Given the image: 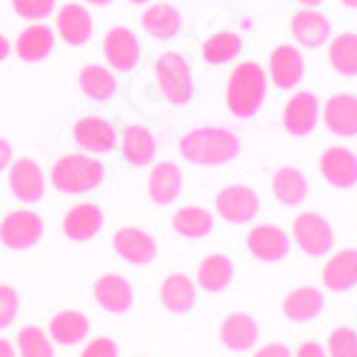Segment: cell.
Segmentation results:
<instances>
[{
  "mask_svg": "<svg viewBox=\"0 0 357 357\" xmlns=\"http://www.w3.org/2000/svg\"><path fill=\"white\" fill-rule=\"evenodd\" d=\"M272 192L283 206H301L309 197V177L297 166H280L272 177Z\"/></svg>",
  "mask_w": 357,
  "mask_h": 357,
  "instance_id": "32",
  "label": "cell"
},
{
  "mask_svg": "<svg viewBox=\"0 0 357 357\" xmlns=\"http://www.w3.org/2000/svg\"><path fill=\"white\" fill-rule=\"evenodd\" d=\"M340 3H343L346 9H357V0H340Z\"/></svg>",
  "mask_w": 357,
  "mask_h": 357,
  "instance_id": "48",
  "label": "cell"
},
{
  "mask_svg": "<svg viewBox=\"0 0 357 357\" xmlns=\"http://www.w3.org/2000/svg\"><path fill=\"white\" fill-rule=\"evenodd\" d=\"M297 3H301L303 9H317V6L323 3V0H297Z\"/></svg>",
  "mask_w": 357,
  "mask_h": 357,
  "instance_id": "46",
  "label": "cell"
},
{
  "mask_svg": "<svg viewBox=\"0 0 357 357\" xmlns=\"http://www.w3.org/2000/svg\"><path fill=\"white\" fill-rule=\"evenodd\" d=\"M291 35L306 49H320L332 38V20L317 9H301L291 17Z\"/></svg>",
  "mask_w": 357,
  "mask_h": 357,
  "instance_id": "24",
  "label": "cell"
},
{
  "mask_svg": "<svg viewBox=\"0 0 357 357\" xmlns=\"http://www.w3.org/2000/svg\"><path fill=\"white\" fill-rule=\"evenodd\" d=\"M329 357H357V332L349 329V326H337V329L329 335V349H326Z\"/></svg>",
  "mask_w": 357,
  "mask_h": 357,
  "instance_id": "38",
  "label": "cell"
},
{
  "mask_svg": "<svg viewBox=\"0 0 357 357\" xmlns=\"http://www.w3.org/2000/svg\"><path fill=\"white\" fill-rule=\"evenodd\" d=\"M80 357H121V346L112 337H92L80 349Z\"/></svg>",
  "mask_w": 357,
  "mask_h": 357,
  "instance_id": "40",
  "label": "cell"
},
{
  "mask_svg": "<svg viewBox=\"0 0 357 357\" xmlns=\"http://www.w3.org/2000/svg\"><path fill=\"white\" fill-rule=\"evenodd\" d=\"M95 32V20L89 15V9L83 3H66L57 9V20H54V35L69 46H86L92 40Z\"/></svg>",
  "mask_w": 357,
  "mask_h": 357,
  "instance_id": "13",
  "label": "cell"
},
{
  "mask_svg": "<svg viewBox=\"0 0 357 357\" xmlns=\"http://www.w3.org/2000/svg\"><path fill=\"white\" fill-rule=\"evenodd\" d=\"M0 357H17L15 343H12L9 337H3V335H0Z\"/></svg>",
  "mask_w": 357,
  "mask_h": 357,
  "instance_id": "44",
  "label": "cell"
},
{
  "mask_svg": "<svg viewBox=\"0 0 357 357\" xmlns=\"http://www.w3.org/2000/svg\"><path fill=\"white\" fill-rule=\"evenodd\" d=\"M320 280L329 291H349L357 286V249H343L323 263Z\"/></svg>",
  "mask_w": 357,
  "mask_h": 357,
  "instance_id": "28",
  "label": "cell"
},
{
  "mask_svg": "<svg viewBox=\"0 0 357 357\" xmlns=\"http://www.w3.org/2000/svg\"><path fill=\"white\" fill-rule=\"evenodd\" d=\"M54 29L46 23H29L26 29H20V35L12 46V52L20 57L23 63H40L54 52Z\"/></svg>",
  "mask_w": 357,
  "mask_h": 357,
  "instance_id": "20",
  "label": "cell"
},
{
  "mask_svg": "<svg viewBox=\"0 0 357 357\" xmlns=\"http://www.w3.org/2000/svg\"><path fill=\"white\" fill-rule=\"evenodd\" d=\"M260 337V326L249 312H229L220 320V343L231 351H249Z\"/></svg>",
  "mask_w": 357,
  "mask_h": 357,
  "instance_id": "23",
  "label": "cell"
},
{
  "mask_svg": "<svg viewBox=\"0 0 357 357\" xmlns=\"http://www.w3.org/2000/svg\"><path fill=\"white\" fill-rule=\"evenodd\" d=\"M172 226L181 237H189V241H200V237H209L215 229V215L203 206H181L172 215Z\"/></svg>",
  "mask_w": 357,
  "mask_h": 357,
  "instance_id": "33",
  "label": "cell"
},
{
  "mask_svg": "<svg viewBox=\"0 0 357 357\" xmlns=\"http://www.w3.org/2000/svg\"><path fill=\"white\" fill-rule=\"evenodd\" d=\"M252 357H291V349L286 343H266Z\"/></svg>",
  "mask_w": 357,
  "mask_h": 357,
  "instance_id": "41",
  "label": "cell"
},
{
  "mask_svg": "<svg viewBox=\"0 0 357 357\" xmlns=\"http://www.w3.org/2000/svg\"><path fill=\"white\" fill-rule=\"evenodd\" d=\"M106 181V166L98 155L72 152L57 158L49 169V183L63 195H89Z\"/></svg>",
  "mask_w": 357,
  "mask_h": 357,
  "instance_id": "3",
  "label": "cell"
},
{
  "mask_svg": "<svg viewBox=\"0 0 357 357\" xmlns=\"http://www.w3.org/2000/svg\"><path fill=\"white\" fill-rule=\"evenodd\" d=\"M86 3H92V6H109L112 0H86Z\"/></svg>",
  "mask_w": 357,
  "mask_h": 357,
  "instance_id": "47",
  "label": "cell"
},
{
  "mask_svg": "<svg viewBox=\"0 0 357 357\" xmlns=\"http://www.w3.org/2000/svg\"><path fill=\"white\" fill-rule=\"evenodd\" d=\"M323 123L337 137H357V95H332L323 103Z\"/></svg>",
  "mask_w": 357,
  "mask_h": 357,
  "instance_id": "21",
  "label": "cell"
},
{
  "mask_svg": "<svg viewBox=\"0 0 357 357\" xmlns=\"http://www.w3.org/2000/svg\"><path fill=\"white\" fill-rule=\"evenodd\" d=\"M43 231H46V223L35 209H12L0 218V243L12 252L38 246Z\"/></svg>",
  "mask_w": 357,
  "mask_h": 357,
  "instance_id": "5",
  "label": "cell"
},
{
  "mask_svg": "<svg viewBox=\"0 0 357 357\" xmlns=\"http://www.w3.org/2000/svg\"><path fill=\"white\" fill-rule=\"evenodd\" d=\"M117 146H121L126 163H132V166H152V163H155L158 143H155V135L149 132L143 123H129V126H123Z\"/></svg>",
  "mask_w": 357,
  "mask_h": 357,
  "instance_id": "25",
  "label": "cell"
},
{
  "mask_svg": "<svg viewBox=\"0 0 357 357\" xmlns=\"http://www.w3.org/2000/svg\"><path fill=\"white\" fill-rule=\"evenodd\" d=\"M177 149L195 166H223L241 155V137L223 126H200L186 132Z\"/></svg>",
  "mask_w": 357,
  "mask_h": 357,
  "instance_id": "1",
  "label": "cell"
},
{
  "mask_svg": "<svg viewBox=\"0 0 357 357\" xmlns=\"http://www.w3.org/2000/svg\"><path fill=\"white\" fill-rule=\"evenodd\" d=\"M317 121H320V103H317L314 92H297L289 98V103L283 109V129L291 137L312 135Z\"/></svg>",
  "mask_w": 357,
  "mask_h": 357,
  "instance_id": "17",
  "label": "cell"
},
{
  "mask_svg": "<svg viewBox=\"0 0 357 357\" xmlns=\"http://www.w3.org/2000/svg\"><path fill=\"white\" fill-rule=\"evenodd\" d=\"M291 357H329V354H326V349L317 340H303L297 346V351H291Z\"/></svg>",
  "mask_w": 357,
  "mask_h": 357,
  "instance_id": "42",
  "label": "cell"
},
{
  "mask_svg": "<svg viewBox=\"0 0 357 357\" xmlns=\"http://www.w3.org/2000/svg\"><path fill=\"white\" fill-rule=\"evenodd\" d=\"M15 351L17 357H54V343L49 337L46 329H40V326H23V329L15 335Z\"/></svg>",
  "mask_w": 357,
  "mask_h": 357,
  "instance_id": "36",
  "label": "cell"
},
{
  "mask_svg": "<svg viewBox=\"0 0 357 357\" xmlns=\"http://www.w3.org/2000/svg\"><path fill=\"white\" fill-rule=\"evenodd\" d=\"M103 57L109 69L114 72H132L140 61V40L132 29L126 26H112L103 35Z\"/></svg>",
  "mask_w": 357,
  "mask_h": 357,
  "instance_id": "11",
  "label": "cell"
},
{
  "mask_svg": "<svg viewBox=\"0 0 357 357\" xmlns=\"http://www.w3.org/2000/svg\"><path fill=\"white\" fill-rule=\"evenodd\" d=\"M12 9L29 23H43L49 15H54L57 0H12Z\"/></svg>",
  "mask_w": 357,
  "mask_h": 357,
  "instance_id": "37",
  "label": "cell"
},
{
  "mask_svg": "<svg viewBox=\"0 0 357 357\" xmlns=\"http://www.w3.org/2000/svg\"><path fill=\"white\" fill-rule=\"evenodd\" d=\"M323 303L326 301H323L320 289H314V286H297V289H291L283 297L280 312L291 323H309V320H314L323 312Z\"/></svg>",
  "mask_w": 357,
  "mask_h": 357,
  "instance_id": "29",
  "label": "cell"
},
{
  "mask_svg": "<svg viewBox=\"0 0 357 357\" xmlns=\"http://www.w3.org/2000/svg\"><path fill=\"white\" fill-rule=\"evenodd\" d=\"M9 192L20 203H38L46 195V172L32 158H17L9 163Z\"/></svg>",
  "mask_w": 357,
  "mask_h": 357,
  "instance_id": "9",
  "label": "cell"
},
{
  "mask_svg": "<svg viewBox=\"0 0 357 357\" xmlns=\"http://www.w3.org/2000/svg\"><path fill=\"white\" fill-rule=\"evenodd\" d=\"M72 140L86 155H109L117 149L121 132H117L114 123L103 114H83L72 126Z\"/></svg>",
  "mask_w": 357,
  "mask_h": 357,
  "instance_id": "6",
  "label": "cell"
},
{
  "mask_svg": "<svg viewBox=\"0 0 357 357\" xmlns=\"http://www.w3.org/2000/svg\"><path fill=\"white\" fill-rule=\"evenodd\" d=\"M103 209L98 203H92V200H86V203H77V206H72V209L63 215V220H61V229H63V234L69 237V241H75V243H83V241H92V237L103 229Z\"/></svg>",
  "mask_w": 357,
  "mask_h": 357,
  "instance_id": "19",
  "label": "cell"
},
{
  "mask_svg": "<svg viewBox=\"0 0 357 357\" xmlns=\"http://www.w3.org/2000/svg\"><path fill=\"white\" fill-rule=\"evenodd\" d=\"M215 212L226 223H252L260 212V195L246 183H231L223 186L215 197Z\"/></svg>",
  "mask_w": 357,
  "mask_h": 357,
  "instance_id": "8",
  "label": "cell"
},
{
  "mask_svg": "<svg viewBox=\"0 0 357 357\" xmlns=\"http://www.w3.org/2000/svg\"><path fill=\"white\" fill-rule=\"evenodd\" d=\"M243 49V40L237 32H215L203 40V61L212 63V66H223V63H231L237 54Z\"/></svg>",
  "mask_w": 357,
  "mask_h": 357,
  "instance_id": "34",
  "label": "cell"
},
{
  "mask_svg": "<svg viewBox=\"0 0 357 357\" xmlns=\"http://www.w3.org/2000/svg\"><path fill=\"white\" fill-rule=\"evenodd\" d=\"M12 160H15V158H12V143H9L6 137H0V172H6Z\"/></svg>",
  "mask_w": 357,
  "mask_h": 357,
  "instance_id": "43",
  "label": "cell"
},
{
  "mask_svg": "<svg viewBox=\"0 0 357 357\" xmlns=\"http://www.w3.org/2000/svg\"><path fill=\"white\" fill-rule=\"evenodd\" d=\"M77 86H80V92L92 103H106L117 92V77L103 63H86L77 72Z\"/></svg>",
  "mask_w": 357,
  "mask_h": 357,
  "instance_id": "30",
  "label": "cell"
},
{
  "mask_svg": "<svg viewBox=\"0 0 357 357\" xmlns=\"http://www.w3.org/2000/svg\"><path fill=\"white\" fill-rule=\"evenodd\" d=\"M20 312V294L15 286L9 283H0V332L9 329V326L17 320Z\"/></svg>",
  "mask_w": 357,
  "mask_h": 357,
  "instance_id": "39",
  "label": "cell"
},
{
  "mask_svg": "<svg viewBox=\"0 0 357 357\" xmlns=\"http://www.w3.org/2000/svg\"><path fill=\"white\" fill-rule=\"evenodd\" d=\"M112 246H114L117 257L132 266H149L158 257V241L146 229H137V226L117 229L112 237Z\"/></svg>",
  "mask_w": 357,
  "mask_h": 357,
  "instance_id": "12",
  "label": "cell"
},
{
  "mask_svg": "<svg viewBox=\"0 0 357 357\" xmlns=\"http://www.w3.org/2000/svg\"><path fill=\"white\" fill-rule=\"evenodd\" d=\"M329 63L343 77H357V35L343 32L329 43Z\"/></svg>",
  "mask_w": 357,
  "mask_h": 357,
  "instance_id": "35",
  "label": "cell"
},
{
  "mask_svg": "<svg viewBox=\"0 0 357 357\" xmlns=\"http://www.w3.org/2000/svg\"><path fill=\"white\" fill-rule=\"evenodd\" d=\"M320 174L335 189H351L357 183V155L346 146H329L320 155Z\"/></svg>",
  "mask_w": 357,
  "mask_h": 357,
  "instance_id": "15",
  "label": "cell"
},
{
  "mask_svg": "<svg viewBox=\"0 0 357 357\" xmlns=\"http://www.w3.org/2000/svg\"><path fill=\"white\" fill-rule=\"evenodd\" d=\"M291 241L309 257H323V255H329L332 246H335V229L323 215L303 212V215H297L294 223H291Z\"/></svg>",
  "mask_w": 357,
  "mask_h": 357,
  "instance_id": "7",
  "label": "cell"
},
{
  "mask_svg": "<svg viewBox=\"0 0 357 357\" xmlns=\"http://www.w3.org/2000/svg\"><path fill=\"white\" fill-rule=\"evenodd\" d=\"M160 303L172 314H186L197 306V283L183 275V272H172L160 283Z\"/></svg>",
  "mask_w": 357,
  "mask_h": 357,
  "instance_id": "22",
  "label": "cell"
},
{
  "mask_svg": "<svg viewBox=\"0 0 357 357\" xmlns=\"http://www.w3.org/2000/svg\"><path fill=\"white\" fill-rule=\"evenodd\" d=\"M140 26L146 29L149 38L172 40V38L181 35L183 15L177 12V6H172V3H152V6H146V12L140 15Z\"/></svg>",
  "mask_w": 357,
  "mask_h": 357,
  "instance_id": "27",
  "label": "cell"
},
{
  "mask_svg": "<svg viewBox=\"0 0 357 357\" xmlns=\"http://www.w3.org/2000/svg\"><path fill=\"white\" fill-rule=\"evenodd\" d=\"M231 278H234V263H231V257L215 252V255H206V257L200 260L197 275H195V283H197V289H203V291L218 294V291H223V289L231 283Z\"/></svg>",
  "mask_w": 357,
  "mask_h": 357,
  "instance_id": "31",
  "label": "cell"
},
{
  "mask_svg": "<svg viewBox=\"0 0 357 357\" xmlns=\"http://www.w3.org/2000/svg\"><path fill=\"white\" fill-rule=\"evenodd\" d=\"M49 337L54 346H77L89 337V317L77 309H61L49 317Z\"/></svg>",
  "mask_w": 357,
  "mask_h": 357,
  "instance_id": "26",
  "label": "cell"
},
{
  "mask_svg": "<svg viewBox=\"0 0 357 357\" xmlns=\"http://www.w3.org/2000/svg\"><path fill=\"white\" fill-rule=\"evenodd\" d=\"M129 3H137V6H143V3H149V0H129Z\"/></svg>",
  "mask_w": 357,
  "mask_h": 357,
  "instance_id": "49",
  "label": "cell"
},
{
  "mask_svg": "<svg viewBox=\"0 0 357 357\" xmlns=\"http://www.w3.org/2000/svg\"><path fill=\"white\" fill-rule=\"evenodd\" d=\"M266 92H269V75L266 69L255 61H243L237 63V69L229 75L226 83V106L234 117L241 121H249L255 117L266 100Z\"/></svg>",
  "mask_w": 357,
  "mask_h": 357,
  "instance_id": "2",
  "label": "cell"
},
{
  "mask_svg": "<svg viewBox=\"0 0 357 357\" xmlns=\"http://www.w3.org/2000/svg\"><path fill=\"white\" fill-rule=\"evenodd\" d=\"M246 249L263 263H280L291 249V237L278 223H257L246 234Z\"/></svg>",
  "mask_w": 357,
  "mask_h": 357,
  "instance_id": "10",
  "label": "cell"
},
{
  "mask_svg": "<svg viewBox=\"0 0 357 357\" xmlns=\"http://www.w3.org/2000/svg\"><path fill=\"white\" fill-rule=\"evenodd\" d=\"M12 54V43H9V38L0 32V61H6V57Z\"/></svg>",
  "mask_w": 357,
  "mask_h": 357,
  "instance_id": "45",
  "label": "cell"
},
{
  "mask_svg": "<svg viewBox=\"0 0 357 357\" xmlns=\"http://www.w3.org/2000/svg\"><path fill=\"white\" fill-rule=\"evenodd\" d=\"M155 77L163 98L172 106H186L195 95V75L192 63L181 52H160L158 63H155Z\"/></svg>",
  "mask_w": 357,
  "mask_h": 357,
  "instance_id": "4",
  "label": "cell"
},
{
  "mask_svg": "<svg viewBox=\"0 0 357 357\" xmlns=\"http://www.w3.org/2000/svg\"><path fill=\"white\" fill-rule=\"evenodd\" d=\"M303 72H306V63H303V52L297 46H275L272 54H269V69L266 75L272 77V83L278 89H294L297 83L303 80Z\"/></svg>",
  "mask_w": 357,
  "mask_h": 357,
  "instance_id": "18",
  "label": "cell"
},
{
  "mask_svg": "<svg viewBox=\"0 0 357 357\" xmlns=\"http://www.w3.org/2000/svg\"><path fill=\"white\" fill-rule=\"evenodd\" d=\"M92 294H95V303L109 314H126L135 303L132 283L123 275H114V272L100 275L92 286Z\"/></svg>",
  "mask_w": 357,
  "mask_h": 357,
  "instance_id": "14",
  "label": "cell"
},
{
  "mask_svg": "<svg viewBox=\"0 0 357 357\" xmlns=\"http://www.w3.org/2000/svg\"><path fill=\"white\" fill-rule=\"evenodd\" d=\"M146 192H149V200H152L155 206H172L183 192L181 166L172 163V160L152 163V172H149V181H146Z\"/></svg>",
  "mask_w": 357,
  "mask_h": 357,
  "instance_id": "16",
  "label": "cell"
}]
</instances>
